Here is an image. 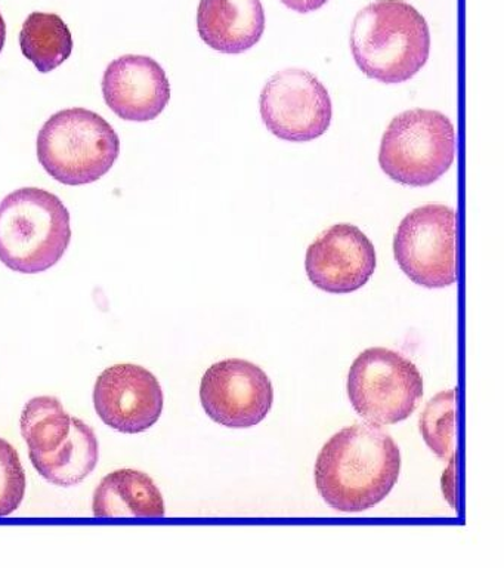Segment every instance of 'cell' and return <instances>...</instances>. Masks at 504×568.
I'll use <instances>...</instances> for the list:
<instances>
[{"instance_id":"7a4b0ae2","label":"cell","mask_w":504,"mask_h":568,"mask_svg":"<svg viewBox=\"0 0 504 568\" xmlns=\"http://www.w3.org/2000/svg\"><path fill=\"white\" fill-rule=\"evenodd\" d=\"M351 51L367 78L404 83L426 64L431 33L422 13L410 3L376 0L353 20Z\"/></svg>"},{"instance_id":"277c9868","label":"cell","mask_w":504,"mask_h":568,"mask_svg":"<svg viewBox=\"0 0 504 568\" xmlns=\"http://www.w3.org/2000/svg\"><path fill=\"white\" fill-rule=\"evenodd\" d=\"M38 159L55 181L86 185L101 180L121 154V140L112 124L95 111H59L38 135Z\"/></svg>"},{"instance_id":"ffe728a7","label":"cell","mask_w":504,"mask_h":568,"mask_svg":"<svg viewBox=\"0 0 504 568\" xmlns=\"http://www.w3.org/2000/svg\"><path fill=\"white\" fill-rule=\"evenodd\" d=\"M442 493L449 504L455 508V453L450 457L449 468L442 475Z\"/></svg>"},{"instance_id":"8992f818","label":"cell","mask_w":504,"mask_h":568,"mask_svg":"<svg viewBox=\"0 0 504 568\" xmlns=\"http://www.w3.org/2000/svg\"><path fill=\"white\" fill-rule=\"evenodd\" d=\"M348 397L367 424L387 426L405 420L423 397V376L397 351L374 346L362 351L348 373Z\"/></svg>"},{"instance_id":"5bb4252c","label":"cell","mask_w":504,"mask_h":568,"mask_svg":"<svg viewBox=\"0 0 504 568\" xmlns=\"http://www.w3.org/2000/svg\"><path fill=\"white\" fill-rule=\"evenodd\" d=\"M92 509L99 518H161L165 515V501L147 474L119 469L100 483Z\"/></svg>"},{"instance_id":"ac0fdd59","label":"cell","mask_w":504,"mask_h":568,"mask_svg":"<svg viewBox=\"0 0 504 568\" xmlns=\"http://www.w3.org/2000/svg\"><path fill=\"white\" fill-rule=\"evenodd\" d=\"M420 433L440 459H450L454 455L455 389L442 390L429 399L420 416Z\"/></svg>"},{"instance_id":"d6986e66","label":"cell","mask_w":504,"mask_h":568,"mask_svg":"<svg viewBox=\"0 0 504 568\" xmlns=\"http://www.w3.org/2000/svg\"><path fill=\"white\" fill-rule=\"evenodd\" d=\"M25 486L28 481L19 452L7 439L0 438V517H8L20 508Z\"/></svg>"},{"instance_id":"5b68a950","label":"cell","mask_w":504,"mask_h":568,"mask_svg":"<svg viewBox=\"0 0 504 568\" xmlns=\"http://www.w3.org/2000/svg\"><path fill=\"white\" fill-rule=\"evenodd\" d=\"M454 155L451 120L441 111L414 109L389 123L380 144L379 164L392 181L426 186L449 171Z\"/></svg>"},{"instance_id":"ba28073f","label":"cell","mask_w":504,"mask_h":568,"mask_svg":"<svg viewBox=\"0 0 504 568\" xmlns=\"http://www.w3.org/2000/svg\"><path fill=\"white\" fill-rule=\"evenodd\" d=\"M260 115L268 131L290 142H307L330 128L331 100L325 84L307 70L274 74L260 93Z\"/></svg>"},{"instance_id":"30bf717a","label":"cell","mask_w":504,"mask_h":568,"mask_svg":"<svg viewBox=\"0 0 504 568\" xmlns=\"http://www.w3.org/2000/svg\"><path fill=\"white\" fill-rule=\"evenodd\" d=\"M96 415L110 428L123 434H140L161 419V382L145 367L116 364L105 368L94 389Z\"/></svg>"},{"instance_id":"9c48e42d","label":"cell","mask_w":504,"mask_h":568,"mask_svg":"<svg viewBox=\"0 0 504 568\" xmlns=\"http://www.w3.org/2000/svg\"><path fill=\"white\" fill-rule=\"evenodd\" d=\"M202 406L216 424L250 428L271 412L272 382L256 364L227 358L207 368L200 385Z\"/></svg>"},{"instance_id":"9a60e30c","label":"cell","mask_w":504,"mask_h":568,"mask_svg":"<svg viewBox=\"0 0 504 568\" xmlns=\"http://www.w3.org/2000/svg\"><path fill=\"white\" fill-rule=\"evenodd\" d=\"M100 444L95 430L73 417L69 438L59 450L48 456H30L34 469L55 486H76L96 468Z\"/></svg>"},{"instance_id":"4fadbf2b","label":"cell","mask_w":504,"mask_h":568,"mask_svg":"<svg viewBox=\"0 0 504 568\" xmlns=\"http://www.w3.org/2000/svg\"><path fill=\"white\" fill-rule=\"evenodd\" d=\"M198 34L207 47L223 53H243L254 48L265 31L260 0H200Z\"/></svg>"},{"instance_id":"e0dca14e","label":"cell","mask_w":504,"mask_h":568,"mask_svg":"<svg viewBox=\"0 0 504 568\" xmlns=\"http://www.w3.org/2000/svg\"><path fill=\"white\" fill-rule=\"evenodd\" d=\"M73 417L64 410L59 398L34 397L21 415V434L30 456H48L59 450L69 438Z\"/></svg>"},{"instance_id":"44dd1931","label":"cell","mask_w":504,"mask_h":568,"mask_svg":"<svg viewBox=\"0 0 504 568\" xmlns=\"http://www.w3.org/2000/svg\"><path fill=\"white\" fill-rule=\"evenodd\" d=\"M281 2L285 3L287 8L291 9V11L309 13L325 7L329 0H281Z\"/></svg>"},{"instance_id":"7c38bea8","label":"cell","mask_w":504,"mask_h":568,"mask_svg":"<svg viewBox=\"0 0 504 568\" xmlns=\"http://www.w3.org/2000/svg\"><path fill=\"white\" fill-rule=\"evenodd\" d=\"M103 95L119 118L127 122H150L166 109L171 83L153 58L123 55L105 70Z\"/></svg>"},{"instance_id":"2e32d148","label":"cell","mask_w":504,"mask_h":568,"mask_svg":"<svg viewBox=\"0 0 504 568\" xmlns=\"http://www.w3.org/2000/svg\"><path fill=\"white\" fill-rule=\"evenodd\" d=\"M20 47L38 71L50 73L72 55V31L55 13L33 12L21 29Z\"/></svg>"},{"instance_id":"6da1fadb","label":"cell","mask_w":504,"mask_h":568,"mask_svg":"<svg viewBox=\"0 0 504 568\" xmlns=\"http://www.w3.org/2000/svg\"><path fill=\"white\" fill-rule=\"evenodd\" d=\"M401 452L378 425L347 426L322 446L313 477L326 504L339 513L374 508L395 487Z\"/></svg>"},{"instance_id":"7402d4cb","label":"cell","mask_w":504,"mask_h":568,"mask_svg":"<svg viewBox=\"0 0 504 568\" xmlns=\"http://www.w3.org/2000/svg\"><path fill=\"white\" fill-rule=\"evenodd\" d=\"M7 42V24L6 20H3L2 13H0V53H2L3 47H6Z\"/></svg>"},{"instance_id":"52a82bcc","label":"cell","mask_w":504,"mask_h":568,"mask_svg":"<svg viewBox=\"0 0 504 568\" xmlns=\"http://www.w3.org/2000/svg\"><path fill=\"white\" fill-rule=\"evenodd\" d=\"M457 220L445 204L414 209L398 225L393 255L402 273L428 288L451 286L457 280Z\"/></svg>"},{"instance_id":"8fae6325","label":"cell","mask_w":504,"mask_h":568,"mask_svg":"<svg viewBox=\"0 0 504 568\" xmlns=\"http://www.w3.org/2000/svg\"><path fill=\"white\" fill-rule=\"evenodd\" d=\"M376 248L358 226L336 224L311 243L305 268L313 286L344 295L366 286L374 274Z\"/></svg>"},{"instance_id":"3957f363","label":"cell","mask_w":504,"mask_h":568,"mask_svg":"<svg viewBox=\"0 0 504 568\" xmlns=\"http://www.w3.org/2000/svg\"><path fill=\"white\" fill-rule=\"evenodd\" d=\"M72 240L70 213L59 195L20 189L0 202V261L21 274L59 264Z\"/></svg>"}]
</instances>
